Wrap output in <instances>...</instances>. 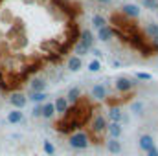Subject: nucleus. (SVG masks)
<instances>
[{
    "label": "nucleus",
    "mask_w": 158,
    "mask_h": 156,
    "mask_svg": "<svg viewBox=\"0 0 158 156\" xmlns=\"http://www.w3.org/2000/svg\"><path fill=\"white\" fill-rule=\"evenodd\" d=\"M70 145L76 147V149H85V147L88 145V136H86L85 132H77V134H74V136L70 138Z\"/></svg>",
    "instance_id": "f257e3e1"
},
{
    "label": "nucleus",
    "mask_w": 158,
    "mask_h": 156,
    "mask_svg": "<svg viewBox=\"0 0 158 156\" xmlns=\"http://www.w3.org/2000/svg\"><path fill=\"white\" fill-rule=\"evenodd\" d=\"M121 15L132 20V18H136V17L140 15V9H138V6H134V4H125V6L121 7Z\"/></svg>",
    "instance_id": "f03ea898"
},
{
    "label": "nucleus",
    "mask_w": 158,
    "mask_h": 156,
    "mask_svg": "<svg viewBox=\"0 0 158 156\" xmlns=\"http://www.w3.org/2000/svg\"><path fill=\"white\" fill-rule=\"evenodd\" d=\"M9 103H11L17 110H20V109H24V107H26L28 97H26V96H22V94H13V96L9 97Z\"/></svg>",
    "instance_id": "7ed1b4c3"
},
{
    "label": "nucleus",
    "mask_w": 158,
    "mask_h": 156,
    "mask_svg": "<svg viewBox=\"0 0 158 156\" xmlns=\"http://www.w3.org/2000/svg\"><path fill=\"white\" fill-rule=\"evenodd\" d=\"M92 42H94V35H92L90 30H83V31L79 33V44H83V46H86L88 50H92Z\"/></svg>",
    "instance_id": "20e7f679"
},
{
    "label": "nucleus",
    "mask_w": 158,
    "mask_h": 156,
    "mask_svg": "<svg viewBox=\"0 0 158 156\" xmlns=\"http://www.w3.org/2000/svg\"><path fill=\"white\" fill-rule=\"evenodd\" d=\"M66 68H68L70 72H77L79 68H81V57H77V55H72V57L66 61Z\"/></svg>",
    "instance_id": "39448f33"
},
{
    "label": "nucleus",
    "mask_w": 158,
    "mask_h": 156,
    "mask_svg": "<svg viewBox=\"0 0 158 156\" xmlns=\"http://www.w3.org/2000/svg\"><path fill=\"white\" fill-rule=\"evenodd\" d=\"M53 109H55V112L64 114V110L68 109V101H66V97H57L55 103H53Z\"/></svg>",
    "instance_id": "423d86ee"
},
{
    "label": "nucleus",
    "mask_w": 158,
    "mask_h": 156,
    "mask_svg": "<svg viewBox=\"0 0 158 156\" xmlns=\"http://www.w3.org/2000/svg\"><path fill=\"white\" fill-rule=\"evenodd\" d=\"M92 96H94L96 99H105V97H107V88H105L103 84H94Z\"/></svg>",
    "instance_id": "0eeeda50"
},
{
    "label": "nucleus",
    "mask_w": 158,
    "mask_h": 156,
    "mask_svg": "<svg viewBox=\"0 0 158 156\" xmlns=\"http://www.w3.org/2000/svg\"><path fill=\"white\" fill-rule=\"evenodd\" d=\"M98 37H99V40H109L110 37H112V30L109 28V24L98 30Z\"/></svg>",
    "instance_id": "6e6552de"
},
{
    "label": "nucleus",
    "mask_w": 158,
    "mask_h": 156,
    "mask_svg": "<svg viewBox=\"0 0 158 156\" xmlns=\"http://www.w3.org/2000/svg\"><path fill=\"white\" fill-rule=\"evenodd\" d=\"M40 112H42V117H52L55 114L53 103H44V105H40Z\"/></svg>",
    "instance_id": "1a4fd4ad"
},
{
    "label": "nucleus",
    "mask_w": 158,
    "mask_h": 156,
    "mask_svg": "<svg viewBox=\"0 0 158 156\" xmlns=\"http://www.w3.org/2000/svg\"><path fill=\"white\" fill-rule=\"evenodd\" d=\"M140 147H142L145 153H147L149 149H153V147H155V145H153V138H151V136H142V138H140Z\"/></svg>",
    "instance_id": "9d476101"
},
{
    "label": "nucleus",
    "mask_w": 158,
    "mask_h": 156,
    "mask_svg": "<svg viewBox=\"0 0 158 156\" xmlns=\"http://www.w3.org/2000/svg\"><path fill=\"white\" fill-rule=\"evenodd\" d=\"M132 84H134V83H131L129 79H118L116 88H118V90H121V92H129V90L132 88Z\"/></svg>",
    "instance_id": "9b49d317"
},
{
    "label": "nucleus",
    "mask_w": 158,
    "mask_h": 156,
    "mask_svg": "<svg viewBox=\"0 0 158 156\" xmlns=\"http://www.w3.org/2000/svg\"><path fill=\"white\" fill-rule=\"evenodd\" d=\"M107 147H109V151H110L112 154H118L119 151H121V145H119L118 138H110L109 143H107Z\"/></svg>",
    "instance_id": "f8f14e48"
},
{
    "label": "nucleus",
    "mask_w": 158,
    "mask_h": 156,
    "mask_svg": "<svg viewBox=\"0 0 158 156\" xmlns=\"http://www.w3.org/2000/svg\"><path fill=\"white\" fill-rule=\"evenodd\" d=\"M107 132H109L112 138H118L119 134H121V127H119V123H110V125H107Z\"/></svg>",
    "instance_id": "ddd939ff"
},
{
    "label": "nucleus",
    "mask_w": 158,
    "mask_h": 156,
    "mask_svg": "<svg viewBox=\"0 0 158 156\" xmlns=\"http://www.w3.org/2000/svg\"><path fill=\"white\" fill-rule=\"evenodd\" d=\"M7 121H9V123H20V121H22V112L17 110V109L11 110V112L7 114Z\"/></svg>",
    "instance_id": "4468645a"
},
{
    "label": "nucleus",
    "mask_w": 158,
    "mask_h": 156,
    "mask_svg": "<svg viewBox=\"0 0 158 156\" xmlns=\"http://www.w3.org/2000/svg\"><path fill=\"white\" fill-rule=\"evenodd\" d=\"M44 86H46V83H44V79H33V83H31V90H33V94H37V92H42L44 90Z\"/></svg>",
    "instance_id": "2eb2a0df"
},
{
    "label": "nucleus",
    "mask_w": 158,
    "mask_h": 156,
    "mask_svg": "<svg viewBox=\"0 0 158 156\" xmlns=\"http://www.w3.org/2000/svg\"><path fill=\"white\" fill-rule=\"evenodd\" d=\"M92 24H94L96 30H99V28L107 26V20H105V17H101V15H94V17H92Z\"/></svg>",
    "instance_id": "dca6fc26"
},
{
    "label": "nucleus",
    "mask_w": 158,
    "mask_h": 156,
    "mask_svg": "<svg viewBox=\"0 0 158 156\" xmlns=\"http://www.w3.org/2000/svg\"><path fill=\"white\" fill-rule=\"evenodd\" d=\"M79 86H72L70 88V92H68V99H72V101H77L79 99Z\"/></svg>",
    "instance_id": "f3484780"
},
{
    "label": "nucleus",
    "mask_w": 158,
    "mask_h": 156,
    "mask_svg": "<svg viewBox=\"0 0 158 156\" xmlns=\"http://www.w3.org/2000/svg\"><path fill=\"white\" fill-rule=\"evenodd\" d=\"M31 99H33V101H37V103H42V101L46 99V94H44V92H37V94H31Z\"/></svg>",
    "instance_id": "a211bd4d"
},
{
    "label": "nucleus",
    "mask_w": 158,
    "mask_h": 156,
    "mask_svg": "<svg viewBox=\"0 0 158 156\" xmlns=\"http://www.w3.org/2000/svg\"><path fill=\"white\" fill-rule=\"evenodd\" d=\"M143 6L149 9H158V0H143Z\"/></svg>",
    "instance_id": "6ab92c4d"
},
{
    "label": "nucleus",
    "mask_w": 158,
    "mask_h": 156,
    "mask_svg": "<svg viewBox=\"0 0 158 156\" xmlns=\"http://www.w3.org/2000/svg\"><path fill=\"white\" fill-rule=\"evenodd\" d=\"M88 68H90L92 72H98V70L101 68V64H99V61H92V63L88 64Z\"/></svg>",
    "instance_id": "aec40b11"
},
{
    "label": "nucleus",
    "mask_w": 158,
    "mask_h": 156,
    "mask_svg": "<svg viewBox=\"0 0 158 156\" xmlns=\"http://www.w3.org/2000/svg\"><path fill=\"white\" fill-rule=\"evenodd\" d=\"M31 116H33V117H40V116H42V112H40V105H37V107L31 110Z\"/></svg>",
    "instance_id": "412c9836"
},
{
    "label": "nucleus",
    "mask_w": 158,
    "mask_h": 156,
    "mask_svg": "<svg viewBox=\"0 0 158 156\" xmlns=\"http://www.w3.org/2000/svg\"><path fill=\"white\" fill-rule=\"evenodd\" d=\"M147 156H158V151H156V147H153V149H149V151H147Z\"/></svg>",
    "instance_id": "4be33fe9"
},
{
    "label": "nucleus",
    "mask_w": 158,
    "mask_h": 156,
    "mask_svg": "<svg viewBox=\"0 0 158 156\" xmlns=\"http://www.w3.org/2000/svg\"><path fill=\"white\" fill-rule=\"evenodd\" d=\"M44 151L52 154V153H53V145H50V143H46V145H44Z\"/></svg>",
    "instance_id": "5701e85b"
},
{
    "label": "nucleus",
    "mask_w": 158,
    "mask_h": 156,
    "mask_svg": "<svg viewBox=\"0 0 158 156\" xmlns=\"http://www.w3.org/2000/svg\"><path fill=\"white\" fill-rule=\"evenodd\" d=\"M98 2H99V4H109L110 0H98Z\"/></svg>",
    "instance_id": "b1692460"
},
{
    "label": "nucleus",
    "mask_w": 158,
    "mask_h": 156,
    "mask_svg": "<svg viewBox=\"0 0 158 156\" xmlns=\"http://www.w3.org/2000/svg\"><path fill=\"white\" fill-rule=\"evenodd\" d=\"M0 94H2V88H0Z\"/></svg>",
    "instance_id": "393cba45"
}]
</instances>
